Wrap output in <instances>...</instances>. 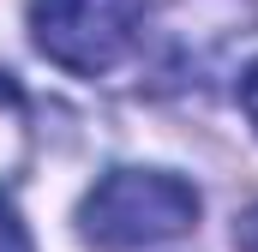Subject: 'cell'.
<instances>
[{
  "label": "cell",
  "mask_w": 258,
  "mask_h": 252,
  "mask_svg": "<svg viewBox=\"0 0 258 252\" xmlns=\"http://www.w3.org/2000/svg\"><path fill=\"white\" fill-rule=\"evenodd\" d=\"M204 198L168 168H108L78 204V234L102 252H138L180 240L198 222Z\"/></svg>",
  "instance_id": "6da1fadb"
},
{
  "label": "cell",
  "mask_w": 258,
  "mask_h": 252,
  "mask_svg": "<svg viewBox=\"0 0 258 252\" xmlns=\"http://www.w3.org/2000/svg\"><path fill=\"white\" fill-rule=\"evenodd\" d=\"M150 0H30V42L72 78H102L138 48Z\"/></svg>",
  "instance_id": "7a4b0ae2"
},
{
  "label": "cell",
  "mask_w": 258,
  "mask_h": 252,
  "mask_svg": "<svg viewBox=\"0 0 258 252\" xmlns=\"http://www.w3.org/2000/svg\"><path fill=\"white\" fill-rule=\"evenodd\" d=\"M24 156H30V108H24V90L0 72V186L18 180Z\"/></svg>",
  "instance_id": "3957f363"
},
{
  "label": "cell",
  "mask_w": 258,
  "mask_h": 252,
  "mask_svg": "<svg viewBox=\"0 0 258 252\" xmlns=\"http://www.w3.org/2000/svg\"><path fill=\"white\" fill-rule=\"evenodd\" d=\"M0 252H36L30 246V228H24V216L0 198Z\"/></svg>",
  "instance_id": "277c9868"
},
{
  "label": "cell",
  "mask_w": 258,
  "mask_h": 252,
  "mask_svg": "<svg viewBox=\"0 0 258 252\" xmlns=\"http://www.w3.org/2000/svg\"><path fill=\"white\" fill-rule=\"evenodd\" d=\"M240 108H246V120H252V132H258V60L240 72Z\"/></svg>",
  "instance_id": "5b68a950"
},
{
  "label": "cell",
  "mask_w": 258,
  "mask_h": 252,
  "mask_svg": "<svg viewBox=\"0 0 258 252\" xmlns=\"http://www.w3.org/2000/svg\"><path fill=\"white\" fill-rule=\"evenodd\" d=\"M234 246H240V252H258V204L234 222Z\"/></svg>",
  "instance_id": "8992f818"
}]
</instances>
